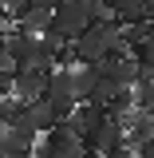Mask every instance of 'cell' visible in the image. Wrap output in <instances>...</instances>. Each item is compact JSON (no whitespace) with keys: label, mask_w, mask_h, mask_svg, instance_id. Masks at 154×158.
Returning <instances> with one entry per match:
<instances>
[{"label":"cell","mask_w":154,"mask_h":158,"mask_svg":"<svg viewBox=\"0 0 154 158\" xmlns=\"http://www.w3.org/2000/svg\"><path fill=\"white\" fill-rule=\"evenodd\" d=\"M4 44H8V59L12 67H40V36H28V32H4Z\"/></svg>","instance_id":"cell-4"},{"label":"cell","mask_w":154,"mask_h":158,"mask_svg":"<svg viewBox=\"0 0 154 158\" xmlns=\"http://www.w3.org/2000/svg\"><path fill=\"white\" fill-rule=\"evenodd\" d=\"M48 67H16V99L32 103V99H44L48 91Z\"/></svg>","instance_id":"cell-5"},{"label":"cell","mask_w":154,"mask_h":158,"mask_svg":"<svg viewBox=\"0 0 154 158\" xmlns=\"http://www.w3.org/2000/svg\"><path fill=\"white\" fill-rule=\"evenodd\" d=\"M83 154H87V142L67 118L56 123L52 131H44L36 142V158H83Z\"/></svg>","instance_id":"cell-1"},{"label":"cell","mask_w":154,"mask_h":158,"mask_svg":"<svg viewBox=\"0 0 154 158\" xmlns=\"http://www.w3.org/2000/svg\"><path fill=\"white\" fill-rule=\"evenodd\" d=\"M95 20H91V12L83 8V4H75V0H63L56 12H52V36L63 40V44H71V40H79L87 28H91Z\"/></svg>","instance_id":"cell-2"},{"label":"cell","mask_w":154,"mask_h":158,"mask_svg":"<svg viewBox=\"0 0 154 158\" xmlns=\"http://www.w3.org/2000/svg\"><path fill=\"white\" fill-rule=\"evenodd\" d=\"M28 118H32V127H36L40 135H44V131H52V127L59 123V115L52 111V103H48V99H32V103H28Z\"/></svg>","instance_id":"cell-10"},{"label":"cell","mask_w":154,"mask_h":158,"mask_svg":"<svg viewBox=\"0 0 154 158\" xmlns=\"http://www.w3.org/2000/svg\"><path fill=\"white\" fill-rule=\"evenodd\" d=\"M107 118H111L107 103H79L75 111H71V118H67V123H71L79 135L87 138V135H95V131L103 127V123H107Z\"/></svg>","instance_id":"cell-6"},{"label":"cell","mask_w":154,"mask_h":158,"mask_svg":"<svg viewBox=\"0 0 154 158\" xmlns=\"http://www.w3.org/2000/svg\"><path fill=\"white\" fill-rule=\"evenodd\" d=\"M107 12L119 16L123 24H138V20H150V0H107Z\"/></svg>","instance_id":"cell-8"},{"label":"cell","mask_w":154,"mask_h":158,"mask_svg":"<svg viewBox=\"0 0 154 158\" xmlns=\"http://www.w3.org/2000/svg\"><path fill=\"white\" fill-rule=\"evenodd\" d=\"M119 123H123V131H127V142H131V146L154 138V115H150V111H142V107H131L127 115H119Z\"/></svg>","instance_id":"cell-7"},{"label":"cell","mask_w":154,"mask_h":158,"mask_svg":"<svg viewBox=\"0 0 154 158\" xmlns=\"http://www.w3.org/2000/svg\"><path fill=\"white\" fill-rule=\"evenodd\" d=\"M12 67V59H8V44H4V36H0V71H8Z\"/></svg>","instance_id":"cell-14"},{"label":"cell","mask_w":154,"mask_h":158,"mask_svg":"<svg viewBox=\"0 0 154 158\" xmlns=\"http://www.w3.org/2000/svg\"><path fill=\"white\" fill-rule=\"evenodd\" d=\"M16 28H20V32H28V36H48V32H52V12L32 4V8L16 20Z\"/></svg>","instance_id":"cell-9"},{"label":"cell","mask_w":154,"mask_h":158,"mask_svg":"<svg viewBox=\"0 0 154 158\" xmlns=\"http://www.w3.org/2000/svg\"><path fill=\"white\" fill-rule=\"evenodd\" d=\"M111 52H115V44L103 32V24H91L79 40H71V59L75 63H99V59H107Z\"/></svg>","instance_id":"cell-3"},{"label":"cell","mask_w":154,"mask_h":158,"mask_svg":"<svg viewBox=\"0 0 154 158\" xmlns=\"http://www.w3.org/2000/svg\"><path fill=\"white\" fill-rule=\"evenodd\" d=\"M0 4H4V12H8L12 20H20L28 8H32V0H0Z\"/></svg>","instance_id":"cell-12"},{"label":"cell","mask_w":154,"mask_h":158,"mask_svg":"<svg viewBox=\"0 0 154 158\" xmlns=\"http://www.w3.org/2000/svg\"><path fill=\"white\" fill-rule=\"evenodd\" d=\"M32 4H36V8H48V12H56L63 0H32Z\"/></svg>","instance_id":"cell-15"},{"label":"cell","mask_w":154,"mask_h":158,"mask_svg":"<svg viewBox=\"0 0 154 158\" xmlns=\"http://www.w3.org/2000/svg\"><path fill=\"white\" fill-rule=\"evenodd\" d=\"M24 111H28V103H24V99H16V95L0 99V123H4V127H12V123H16Z\"/></svg>","instance_id":"cell-11"},{"label":"cell","mask_w":154,"mask_h":158,"mask_svg":"<svg viewBox=\"0 0 154 158\" xmlns=\"http://www.w3.org/2000/svg\"><path fill=\"white\" fill-rule=\"evenodd\" d=\"M4 131H8V127H4V123H0V142H4Z\"/></svg>","instance_id":"cell-16"},{"label":"cell","mask_w":154,"mask_h":158,"mask_svg":"<svg viewBox=\"0 0 154 158\" xmlns=\"http://www.w3.org/2000/svg\"><path fill=\"white\" fill-rule=\"evenodd\" d=\"M135 158H138V154H135Z\"/></svg>","instance_id":"cell-17"},{"label":"cell","mask_w":154,"mask_h":158,"mask_svg":"<svg viewBox=\"0 0 154 158\" xmlns=\"http://www.w3.org/2000/svg\"><path fill=\"white\" fill-rule=\"evenodd\" d=\"M135 154H138V158H154V138L138 142V146H135Z\"/></svg>","instance_id":"cell-13"}]
</instances>
